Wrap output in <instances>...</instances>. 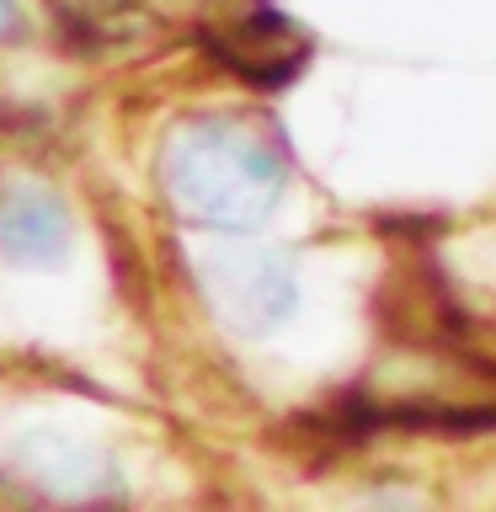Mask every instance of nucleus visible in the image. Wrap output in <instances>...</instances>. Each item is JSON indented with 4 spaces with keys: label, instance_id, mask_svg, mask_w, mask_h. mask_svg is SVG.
<instances>
[{
    "label": "nucleus",
    "instance_id": "obj_1",
    "mask_svg": "<svg viewBox=\"0 0 496 512\" xmlns=\"http://www.w3.org/2000/svg\"><path fill=\"white\" fill-rule=\"evenodd\" d=\"M288 160L262 123L203 112L182 118L160 144V192L187 224L240 235L256 230L283 198Z\"/></svg>",
    "mask_w": 496,
    "mask_h": 512
},
{
    "label": "nucleus",
    "instance_id": "obj_2",
    "mask_svg": "<svg viewBox=\"0 0 496 512\" xmlns=\"http://www.w3.org/2000/svg\"><path fill=\"white\" fill-rule=\"evenodd\" d=\"M203 299L240 336H267L294 315V262L272 246H219L198 262Z\"/></svg>",
    "mask_w": 496,
    "mask_h": 512
},
{
    "label": "nucleus",
    "instance_id": "obj_3",
    "mask_svg": "<svg viewBox=\"0 0 496 512\" xmlns=\"http://www.w3.org/2000/svg\"><path fill=\"white\" fill-rule=\"evenodd\" d=\"M208 48L230 64L235 75H246L251 86H283L288 75H299L310 43L299 38V27L283 11H272V0L262 6L235 11L224 27L208 32Z\"/></svg>",
    "mask_w": 496,
    "mask_h": 512
},
{
    "label": "nucleus",
    "instance_id": "obj_4",
    "mask_svg": "<svg viewBox=\"0 0 496 512\" xmlns=\"http://www.w3.org/2000/svg\"><path fill=\"white\" fill-rule=\"evenodd\" d=\"M16 470H22L43 496L59 502H102V496H123V480L112 470L107 454L64 438V432H27L16 443Z\"/></svg>",
    "mask_w": 496,
    "mask_h": 512
},
{
    "label": "nucleus",
    "instance_id": "obj_5",
    "mask_svg": "<svg viewBox=\"0 0 496 512\" xmlns=\"http://www.w3.org/2000/svg\"><path fill=\"white\" fill-rule=\"evenodd\" d=\"M70 251V214L43 182L0 187V256L16 267H54Z\"/></svg>",
    "mask_w": 496,
    "mask_h": 512
},
{
    "label": "nucleus",
    "instance_id": "obj_6",
    "mask_svg": "<svg viewBox=\"0 0 496 512\" xmlns=\"http://www.w3.org/2000/svg\"><path fill=\"white\" fill-rule=\"evenodd\" d=\"M27 22H22V11H16V0H0V43H11V38H22Z\"/></svg>",
    "mask_w": 496,
    "mask_h": 512
}]
</instances>
